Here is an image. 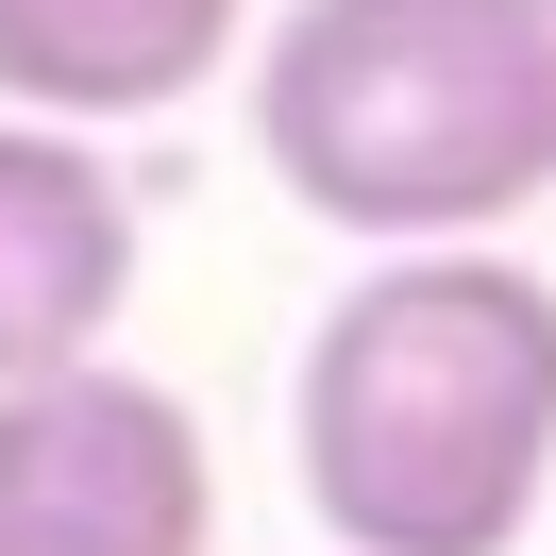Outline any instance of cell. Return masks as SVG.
<instances>
[{
    "label": "cell",
    "instance_id": "obj_1",
    "mask_svg": "<svg viewBox=\"0 0 556 556\" xmlns=\"http://www.w3.org/2000/svg\"><path fill=\"white\" fill-rule=\"evenodd\" d=\"M287 455L338 556H522L556 489V287L489 237L354 270L304 338Z\"/></svg>",
    "mask_w": 556,
    "mask_h": 556
},
{
    "label": "cell",
    "instance_id": "obj_2",
    "mask_svg": "<svg viewBox=\"0 0 556 556\" xmlns=\"http://www.w3.org/2000/svg\"><path fill=\"white\" fill-rule=\"evenodd\" d=\"M253 152L371 253L506 237L556 186V0H287L253 51Z\"/></svg>",
    "mask_w": 556,
    "mask_h": 556
},
{
    "label": "cell",
    "instance_id": "obj_3",
    "mask_svg": "<svg viewBox=\"0 0 556 556\" xmlns=\"http://www.w3.org/2000/svg\"><path fill=\"white\" fill-rule=\"evenodd\" d=\"M0 522H51L85 556H203L219 540V455L186 421V388L68 354V371L0 388Z\"/></svg>",
    "mask_w": 556,
    "mask_h": 556
},
{
    "label": "cell",
    "instance_id": "obj_4",
    "mask_svg": "<svg viewBox=\"0 0 556 556\" xmlns=\"http://www.w3.org/2000/svg\"><path fill=\"white\" fill-rule=\"evenodd\" d=\"M118 304H136V186L102 169V136L0 102V388L102 354Z\"/></svg>",
    "mask_w": 556,
    "mask_h": 556
},
{
    "label": "cell",
    "instance_id": "obj_5",
    "mask_svg": "<svg viewBox=\"0 0 556 556\" xmlns=\"http://www.w3.org/2000/svg\"><path fill=\"white\" fill-rule=\"evenodd\" d=\"M253 35V0H0V102L118 136V118H169L186 85H219Z\"/></svg>",
    "mask_w": 556,
    "mask_h": 556
},
{
    "label": "cell",
    "instance_id": "obj_6",
    "mask_svg": "<svg viewBox=\"0 0 556 556\" xmlns=\"http://www.w3.org/2000/svg\"><path fill=\"white\" fill-rule=\"evenodd\" d=\"M0 556H85V540H51V522H0Z\"/></svg>",
    "mask_w": 556,
    "mask_h": 556
}]
</instances>
